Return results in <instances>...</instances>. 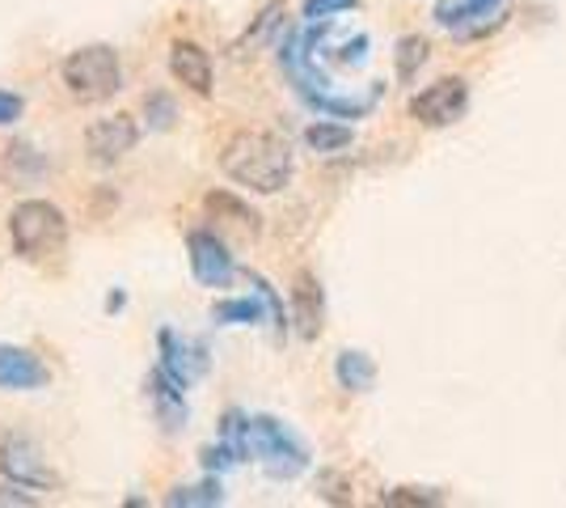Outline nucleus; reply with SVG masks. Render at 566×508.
Listing matches in <instances>:
<instances>
[{
    "label": "nucleus",
    "instance_id": "obj_1",
    "mask_svg": "<svg viewBox=\"0 0 566 508\" xmlns=\"http://www.w3.org/2000/svg\"><path fill=\"white\" fill-rule=\"evenodd\" d=\"M280 64L287 81H292V90L305 97L317 115H326V120H364V115H373V106L385 94V85H373L368 94H338V85L317 69V55H308L301 30H292L283 39Z\"/></svg>",
    "mask_w": 566,
    "mask_h": 508
},
{
    "label": "nucleus",
    "instance_id": "obj_2",
    "mask_svg": "<svg viewBox=\"0 0 566 508\" xmlns=\"http://www.w3.org/2000/svg\"><path fill=\"white\" fill-rule=\"evenodd\" d=\"M224 178L259 195H280L292 183V148L271 132H233L220 148Z\"/></svg>",
    "mask_w": 566,
    "mask_h": 508
},
{
    "label": "nucleus",
    "instance_id": "obj_3",
    "mask_svg": "<svg viewBox=\"0 0 566 508\" xmlns=\"http://www.w3.org/2000/svg\"><path fill=\"white\" fill-rule=\"evenodd\" d=\"M9 242L22 263H48L69 246V217L51 199H22L9 212Z\"/></svg>",
    "mask_w": 566,
    "mask_h": 508
},
{
    "label": "nucleus",
    "instance_id": "obj_4",
    "mask_svg": "<svg viewBox=\"0 0 566 508\" xmlns=\"http://www.w3.org/2000/svg\"><path fill=\"white\" fill-rule=\"evenodd\" d=\"M60 81H64L69 97L94 106V102H106V97H115L123 90V60H118V51L111 43H85V48L64 55Z\"/></svg>",
    "mask_w": 566,
    "mask_h": 508
},
{
    "label": "nucleus",
    "instance_id": "obj_5",
    "mask_svg": "<svg viewBox=\"0 0 566 508\" xmlns=\"http://www.w3.org/2000/svg\"><path fill=\"white\" fill-rule=\"evenodd\" d=\"M250 458H259L271 479H301L313 466L308 445L275 415H250Z\"/></svg>",
    "mask_w": 566,
    "mask_h": 508
},
{
    "label": "nucleus",
    "instance_id": "obj_6",
    "mask_svg": "<svg viewBox=\"0 0 566 508\" xmlns=\"http://www.w3.org/2000/svg\"><path fill=\"white\" fill-rule=\"evenodd\" d=\"M0 475H4V484L30 487V491H55L60 487V475L51 470L48 454L30 436H4L0 440Z\"/></svg>",
    "mask_w": 566,
    "mask_h": 508
},
{
    "label": "nucleus",
    "instance_id": "obj_7",
    "mask_svg": "<svg viewBox=\"0 0 566 508\" xmlns=\"http://www.w3.org/2000/svg\"><path fill=\"white\" fill-rule=\"evenodd\" d=\"M470 111V81L465 76H440L410 97V120L423 127H452Z\"/></svg>",
    "mask_w": 566,
    "mask_h": 508
},
{
    "label": "nucleus",
    "instance_id": "obj_8",
    "mask_svg": "<svg viewBox=\"0 0 566 508\" xmlns=\"http://www.w3.org/2000/svg\"><path fill=\"white\" fill-rule=\"evenodd\" d=\"M157 369H166L178 386H195L208 369H212V356H208V343L203 339H187L178 331L161 326L157 331Z\"/></svg>",
    "mask_w": 566,
    "mask_h": 508
},
{
    "label": "nucleus",
    "instance_id": "obj_9",
    "mask_svg": "<svg viewBox=\"0 0 566 508\" xmlns=\"http://www.w3.org/2000/svg\"><path fill=\"white\" fill-rule=\"evenodd\" d=\"M187 263H190V276L203 289H229L237 280V259L229 255V246L220 242L212 229H190L187 234Z\"/></svg>",
    "mask_w": 566,
    "mask_h": 508
},
{
    "label": "nucleus",
    "instance_id": "obj_10",
    "mask_svg": "<svg viewBox=\"0 0 566 508\" xmlns=\"http://www.w3.org/2000/svg\"><path fill=\"white\" fill-rule=\"evenodd\" d=\"M503 4L507 0H436L431 18L436 25L452 30L457 39H473V34H486L491 25H499Z\"/></svg>",
    "mask_w": 566,
    "mask_h": 508
},
{
    "label": "nucleus",
    "instance_id": "obj_11",
    "mask_svg": "<svg viewBox=\"0 0 566 508\" xmlns=\"http://www.w3.org/2000/svg\"><path fill=\"white\" fill-rule=\"evenodd\" d=\"M48 382L51 369L34 348L0 343V390L4 394H30V390H43Z\"/></svg>",
    "mask_w": 566,
    "mask_h": 508
},
{
    "label": "nucleus",
    "instance_id": "obj_12",
    "mask_svg": "<svg viewBox=\"0 0 566 508\" xmlns=\"http://www.w3.org/2000/svg\"><path fill=\"white\" fill-rule=\"evenodd\" d=\"M144 398L153 407V419L161 424V433H182L190 419L187 407V386H178L166 369H153L148 382H144Z\"/></svg>",
    "mask_w": 566,
    "mask_h": 508
},
{
    "label": "nucleus",
    "instance_id": "obj_13",
    "mask_svg": "<svg viewBox=\"0 0 566 508\" xmlns=\"http://www.w3.org/2000/svg\"><path fill=\"white\" fill-rule=\"evenodd\" d=\"M140 145V127L132 115H111V120H94L90 123V132H85V153L94 157V162H118V157H127L132 148Z\"/></svg>",
    "mask_w": 566,
    "mask_h": 508
},
{
    "label": "nucleus",
    "instance_id": "obj_14",
    "mask_svg": "<svg viewBox=\"0 0 566 508\" xmlns=\"http://www.w3.org/2000/svg\"><path fill=\"white\" fill-rule=\"evenodd\" d=\"M169 76L199 97H212V55L199 48L195 39H174L169 43Z\"/></svg>",
    "mask_w": 566,
    "mask_h": 508
},
{
    "label": "nucleus",
    "instance_id": "obj_15",
    "mask_svg": "<svg viewBox=\"0 0 566 508\" xmlns=\"http://www.w3.org/2000/svg\"><path fill=\"white\" fill-rule=\"evenodd\" d=\"M292 322H296L301 339L322 335V322H326V292H322L313 271H296V280H292Z\"/></svg>",
    "mask_w": 566,
    "mask_h": 508
},
{
    "label": "nucleus",
    "instance_id": "obj_16",
    "mask_svg": "<svg viewBox=\"0 0 566 508\" xmlns=\"http://www.w3.org/2000/svg\"><path fill=\"white\" fill-rule=\"evenodd\" d=\"M334 382L347 390V394H368L377 386V361L359 348H343L334 356Z\"/></svg>",
    "mask_w": 566,
    "mask_h": 508
},
{
    "label": "nucleus",
    "instance_id": "obj_17",
    "mask_svg": "<svg viewBox=\"0 0 566 508\" xmlns=\"http://www.w3.org/2000/svg\"><path fill=\"white\" fill-rule=\"evenodd\" d=\"M212 318L220 322V326H254V322H262V318H271V301L254 289L250 297H229V301H216Z\"/></svg>",
    "mask_w": 566,
    "mask_h": 508
},
{
    "label": "nucleus",
    "instance_id": "obj_18",
    "mask_svg": "<svg viewBox=\"0 0 566 508\" xmlns=\"http://www.w3.org/2000/svg\"><path fill=\"white\" fill-rule=\"evenodd\" d=\"M43 169H48V157L34 145H22V141H18V145L4 148V178H13V183H34Z\"/></svg>",
    "mask_w": 566,
    "mask_h": 508
},
{
    "label": "nucleus",
    "instance_id": "obj_19",
    "mask_svg": "<svg viewBox=\"0 0 566 508\" xmlns=\"http://www.w3.org/2000/svg\"><path fill=\"white\" fill-rule=\"evenodd\" d=\"M169 508H216L224 505V491H220V475H208L203 484H187V487H174L166 496Z\"/></svg>",
    "mask_w": 566,
    "mask_h": 508
},
{
    "label": "nucleus",
    "instance_id": "obj_20",
    "mask_svg": "<svg viewBox=\"0 0 566 508\" xmlns=\"http://www.w3.org/2000/svg\"><path fill=\"white\" fill-rule=\"evenodd\" d=\"M352 141H355L352 127H347V123L326 120V115L305 127V145L313 148V153H338V148H347Z\"/></svg>",
    "mask_w": 566,
    "mask_h": 508
},
{
    "label": "nucleus",
    "instance_id": "obj_21",
    "mask_svg": "<svg viewBox=\"0 0 566 508\" xmlns=\"http://www.w3.org/2000/svg\"><path fill=\"white\" fill-rule=\"evenodd\" d=\"M203 208H208V212H216V217H229L233 225L259 229V212H254V208H245V204H241L237 195H229V191H208Z\"/></svg>",
    "mask_w": 566,
    "mask_h": 508
},
{
    "label": "nucleus",
    "instance_id": "obj_22",
    "mask_svg": "<svg viewBox=\"0 0 566 508\" xmlns=\"http://www.w3.org/2000/svg\"><path fill=\"white\" fill-rule=\"evenodd\" d=\"M427 51H431V48H427L423 34H406V39H401V43H398V76H401V81H410V76L423 69Z\"/></svg>",
    "mask_w": 566,
    "mask_h": 508
},
{
    "label": "nucleus",
    "instance_id": "obj_23",
    "mask_svg": "<svg viewBox=\"0 0 566 508\" xmlns=\"http://www.w3.org/2000/svg\"><path fill=\"white\" fill-rule=\"evenodd\" d=\"M144 115H148V127H153V132H169V127H174V120H178L174 97H169V94H148V97H144Z\"/></svg>",
    "mask_w": 566,
    "mask_h": 508
},
{
    "label": "nucleus",
    "instance_id": "obj_24",
    "mask_svg": "<svg viewBox=\"0 0 566 508\" xmlns=\"http://www.w3.org/2000/svg\"><path fill=\"white\" fill-rule=\"evenodd\" d=\"M199 458H203V470H208V475H224V470H233V466H241V462H245L233 445H229V440H216V445H208Z\"/></svg>",
    "mask_w": 566,
    "mask_h": 508
},
{
    "label": "nucleus",
    "instance_id": "obj_25",
    "mask_svg": "<svg viewBox=\"0 0 566 508\" xmlns=\"http://www.w3.org/2000/svg\"><path fill=\"white\" fill-rule=\"evenodd\" d=\"M359 9V0H305V22H334L338 13H352Z\"/></svg>",
    "mask_w": 566,
    "mask_h": 508
},
{
    "label": "nucleus",
    "instance_id": "obj_26",
    "mask_svg": "<svg viewBox=\"0 0 566 508\" xmlns=\"http://www.w3.org/2000/svg\"><path fill=\"white\" fill-rule=\"evenodd\" d=\"M380 505H440V496L423 491V487H394L380 496Z\"/></svg>",
    "mask_w": 566,
    "mask_h": 508
},
{
    "label": "nucleus",
    "instance_id": "obj_27",
    "mask_svg": "<svg viewBox=\"0 0 566 508\" xmlns=\"http://www.w3.org/2000/svg\"><path fill=\"white\" fill-rule=\"evenodd\" d=\"M250 284H254V289L262 292V297H266V301H271V322H275V331H287V310H283V297L275 289H271V284H266V280H262V276H250Z\"/></svg>",
    "mask_w": 566,
    "mask_h": 508
},
{
    "label": "nucleus",
    "instance_id": "obj_28",
    "mask_svg": "<svg viewBox=\"0 0 566 508\" xmlns=\"http://www.w3.org/2000/svg\"><path fill=\"white\" fill-rule=\"evenodd\" d=\"M25 115V97L13 90H0V127H13Z\"/></svg>",
    "mask_w": 566,
    "mask_h": 508
},
{
    "label": "nucleus",
    "instance_id": "obj_29",
    "mask_svg": "<svg viewBox=\"0 0 566 508\" xmlns=\"http://www.w3.org/2000/svg\"><path fill=\"white\" fill-rule=\"evenodd\" d=\"M34 500H39V496H34L30 487H18V484H4V487H0V508H4V505H13V508H30V505H34Z\"/></svg>",
    "mask_w": 566,
    "mask_h": 508
},
{
    "label": "nucleus",
    "instance_id": "obj_30",
    "mask_svg": "<svg viewBox=\"0 0 566 508\" xmlns=\"http://www.w3.org/2000/svg\"><path fill=\"white\" fill-rule=\"evenodd\" d=\"M334 60H338V64H364V60H368V34L352 39L343 51H334Z\"/></svg>",
    "mask_w": 566,
    "mask_h": 508
},
{
    "label": "nucleus",
    "instance_id": "obj_31",
    "mask_svg": "<svg viewBox=\"0 0 566 508\" xmlns=\"http://www.w3.org/2000/svg\"><path fill=\"white\" fill-rule=\"evenodd\" d=\"M322 500H338V505H347V500H352L338 475H326V479H322Z\"/></svg>",
    "mask_w": 566,
    "mask_h": 508
},
{
    "label": "nucleus",
    "instance_id": "obj_32",
    "mask_svg": "<svg viewBox=\"0 0 566 508\" xmlns=\"http://www.w3.org/2000/svg\"><path fill=\"white\" fill-rule=\"evenodd\" d=\"M123 305H127V292H111V297H106V310H111V314H118Z\"/></svg>",
    "mask_w": 566,
    "mask_h": 508
}]
</instances>
